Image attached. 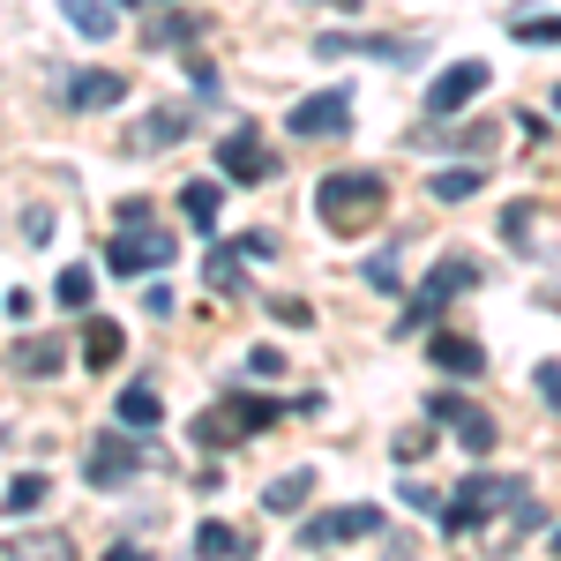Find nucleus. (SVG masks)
I'll return each mask as SVG.
<instances>
[{
    "label": "nucleus",
    "mask_w": 561,
    "mask_h": 561,
    "mask_svg": "<svg viewBox=\"0 0 561 561\" xmlns=\"http://www.w3.org/2000/svg\"><path fill=\"white\" fill-rule=\"evenodd\" d=\"M359 277H367V285H375V293H397V285H404V277H397V248H382V255L367 262V270H359Z\"/></svg>",
    "instance_id": "31"
},
{
    "label": "nucleus",
    "mask_w": 561,
    "mask_h": 561,
    "mask_svg": "<svg viewBox=\"0 0 561 561\" xmlns=\"http://www.w3.org/2000/svg\"><path fill=\"white\" fill-rule=\"evenodd\" d=\"M554 113H561V90H554Z\"/></svg>",
    "instance_id": "42"
},
{
    "label": "nucleus",
    "mask_w": 561,
    "mask_h": 561,
    "mask_svg": "<svg viewBox=\"0 0 561 561\" xmlns=\"http://www.w3.org/2000/svg\"><path fill=\"white\" fill-rule=\"evenodd\" d=\"M531 203H510V210H502V240H510V248H531Z\"/></svg>",
    "instance_id": "30"
},
{
    "label": "nucleus",
    "mask_w": 561,
    "mask_h": 561,
    "mask_svg": "<svg viewBox=\"0 0 561 561\" xmlns=\"http://www.w3.org/2000/svg\"><path fill=\"white\" fill-rule=\"evenodd\" d=\"M217 165H225V180H240V187H262V180L277 173V158H270V150L255 142V128H232V135H225Z\"/></svg>",
    "instance_id": "12"
},
{
    "label": "nucleus",
    "mask_w": 561,
    "mask_h": 561,
    "mask_svg": "<svg viewBox=\"0 0 561 561\" xmlns=\"http://www.w3.org/2000/svg\"><path fill=\"white\" fill-rule=\"evenodd\" d=\"M382 210H389V187H382V173H330L322 187H314V217L330 225V232H367V225H382Z\"/></svg>",
    "instance_id": "2"
},
{
    "label": "nucleus",
    "mask_w": 561,
    "mask_h": 561,
    "mask_svg": "<svg viewBox=\"0 0 561 561\" xmlns=\"http://www.w3.org/2000/svg\"><path fill=\"white\" fill-rule=\"evenodd\" d=\"M314 53L322 60H345V53H375V60H420L427 53V38H314Z\"/></svg>",
    "instance_id": "17"
},
{
    "label": "nucleus",
    "mask_w": 561,
    "mask_h": 561,
    "mask_svg": "<svg viewBox=\"0 0 561 561\" xmlns=\"http://www.w3.org/2000/svg\"><path fill=\"white\" fill-rule=\"evenodd\" d=\"M486 83H494V76H486V60H449V68L427 83V113H465Z\"/></svg>",
    "instance_id": "10"
},
{
    "label": "nucleus",
    "mask_w": 561,
    "mask_h": 561,
    "mask_svg": "<svg viewBox=\"0 0 561 561\" xmlns=\"http://www.w3.org/2000/svg\"><path fill=\"white\" fill-rule=\"evenodd\" d=\"M248 375H285V352H277V345H255V352H248Z\"/></svg>",
    "instance_id": "36"
},
{
    "label": "nucleus",
    "mask_w": 561,
    "mask_h": 561,
    "mask_svg": "<svg viewBox=\"0 0 561 561\" xmlns=\"http://www.w3.org/2000/svg\"><path fill=\"white\" fill-rule=\"evenodd\" d=\"M173 255H180V240L158 225V217H142V225H121V232H113L105 270H113V277H150V270H165Z\"/></svg>",
    "instance_id": "5"
},
{
    "label": "nucleus",
    "mask_w": 561,
    "mask_h": 561,
    "mask_svg": "<svg viewBox=\"0 0 561 561\" xmlns=\"http://www.w3.org/2000/svg\"><path fill=\"white\" fill-rule=\"evenodd\" d=\"M142 38H150V45H187V38H195V23H187V15H165V23H150Z\"/></svg>",
    "instance_id": "32"
},
{
    "label": "nucleus",
    "mask_w": 561,
    "mask_h": 561,
    "mask_svg": "<svg viewBox=\"0 0 561 561\" xmlns=\"http://www.w3.org/2000/svg\"><path fill=\"white\" fill-rule=\"evenodd\" d=\"M531 524H539V510H531V502L502 510V517H486V531H479V561H502V554L524 539V531H531Z\"/></svg>",
    "instance_id": "16"
},
{
    "label": "nucleus",
    "mask_w": 561,
    "mask_h": 561,
    "mask_svg": "<svg viewBox=\"0 0 561 561\" xmlns=\"http://www.w3.org/2000/svg\"><path fill=\"white\" fill-rule=\"evenodd\" d=\"M479 180H486V165H457V173H434L427 195L434 203H465V195H479Z\"/></svg>",
    "instance_id": "26"
},
{
    "label": "nucleus",
    "mask_w": 561,
    "mask_h": 561,
    "mask_svg": "<svg viewBox=\"0 0 561 561\" xmlns=\"http://www.w3.org/2000/svg\"><path fill=\"white\" fill-rule=\"evenodd\" d=\"M524 45H561V15H531V23H517Z\"/></svg>",
    "instance_id": "33"
},
{
    "label": "nucleus",
    "mask_w": 561,
    "mask_h": 561,
    "mask_svg": "<svg viewBox=\"0 0 561 561\" xmlns=\"http://www.w3.org/2000/svg\"><path fill=\"white\" fill-rule=\"evenodd\" d=\"M203 277H210V293H240L248 285V248H210Z\"/></svg>",
    "instance_id": "22"
},
{
    "label": "nucleus",
    "mask_w": 561,
    "mask_h": 561,
    "mask_svg": "<svg viewBox=\"0 0 561 561\" xmlns=\"http://www.w3.org/2000/svg\"><path fill=\"white\" fill-rule=\"evenodd\" d=\"M404 502H412L420 517H442V494H434L427 479H404Z\"/></svg>",
    "instance_id": "35"
},
{
    "label": "nucleus",
    "mask_w": 561,
    "mask_h": 561,
    "mask_svg": "<svg viewBox=\"0 0 561 561\" xmlns=\"http://www.w3.org/2000/svg\"><path fill=\"white\" fill-rule=\"evenodd\" d=\"M420 457H434V427H427V420L397 434V465H420Z\"/></svg>",
    "instance_id": "29"
},
{
    "label": "nucleus",
    "mask_w": 561,
    "mask_h": 561,
    "mask_svg": "<svg viewBox=\"0 0 561 561\" xmlns=\"http://www.w3.org/2000/svg\"><path fill=\"white\" fill-rule=\"evenodd\" d=\"M517 502H531V479L524 472H472V479H457L449 494H442V531L449 539H465L472 524H486V517H502V510H517Z\"/></svg>",
    "instance_id": "1"
},
{
    "label": "nucleus",
    "mask_w": 561,
    "mask_h": 561,
    "mask_svg": "<svg viewBox=\"0 0 561 561\" xmlns=\"http://www.w3.org/2000/svg\"><path fill=\"white\" fill-rule=\"evenodd\" d=\"M307 502H314V472H307V465L262 486V510H270V517H293V510H307Z\"/></svg>",
    "instance_id": "20"
},
{
    "label": "nucleus",
    "mask_w": 561,
    "mask_h": 561,
    "mask_svg": "<svg viewBox=\"0 0 561 561\" xmlns=\"http://www.w3.org/2000/svg\"><path fill=\"white\" fill-rule=\"evenodd\" d=\"M180 210H187L195 232H217V180H187L180 187Z\"/></svg>",
    "instance_id": "24"
},
{
    "label": "nucleus",
    "mask_w": 561,
    "mask_h": 561,
    "mask_svg": "<svg viewBox=\"0 0 561 561\" xmlns=\"http://www.w3.org/2000/svg\"><path fill=\"white\" fill-rule=\"evenodd\" d=\"M105 561H150V554H142V547H113Z\"/></svg>",
    "instance_id": "39"
},
{
    "label": "nucleus",
    "mask_w": 561,
    "mask_h": 561,
    "mask_svg": "<svg viewBox=\"0 0 561 561\" xmlns=\"http://www.w3.org/2000/svg\"><path fill=\"white\" fill-rule=\"evenodd\" d=\"M352 128V90H314V98H300L293 105V135L300 142H330V135Z\"/></svg>",
    "instance_id": "9"
},
{
    "label": "nucleus",
    "mask_w": 561,
    "mask_h": 561,
    "mask_svg": "<svg viewBox=\"0 0 561 561\" xmlns=\"http://www.w3.org/2000/svg\"><path fill=\"white\" fill-rule=\"evenodd\" d=\"M45 494H53V486H45V472H23L15 486H8V502H0V510H8V517H23V510H38Z\"/></svg>",
    "instance_id": "28"
},
{
    "label": "nucleus",
    "mask_w": 561,
    "mask_h": 561,
    "mask_svg": "<svg viewBox=\"0 0 561 561\" xmlns=\"http://www.w3.org/2000/svg\"><path fill=\"white\" fill-rule=\"evenodd\" d=\"M187 128H195V113H180V105L150 113V121H135V128H128V158H150V150H165V142H187Z\"/></svg>",
    "instance_id": "14"
},
{
    "label": "nucleus",
    "mask_w": 561,
    "mask_h": 561,
    "mask_svg": "<svg viewBox=\"0 0 561 561\" xmlns=\"http://www.w3.org/2000/svg\"><path fill=\"white\" fill-rule=\"evenodd\" d=\"M113 420H121V427H135V434H150L158 420H165V397H158L150 382H128L121 397H113Z\"/></svg>",
    "instance_id": "18"
},
{
    "label": "nucleus",
    "mask_w": 561,
    "mask_h": 561,
    "mask_svg": "<svg viewBox=\"0 0 561 561\" xmlns=\"http://www.w3.org/2000/svg\"><path fill=\"white\" fill-rule=\"evenodd\" d=\"M90 293H98V277H90V270H60V277H53V300L68 307V314H83Z\"/></svg>",
    "instance_id": "27"
},
{
    "label": "nucleus",
    "mask_w": 561,
    "mask_h": 561,
    "mask_svg": "<svg viewBox=\"0 0 561 561\" xmlns=\"http://www.w3.org/2000/svg\"><path fill=\"white\" fill-rule=\"evenodd\" d=\"M427 412L442 420V427H457V442H465L472 457H486V449L502 442V427H494V420L479 412L472 397H457V389H434V397H427Z\"/></svg>",
    "instance_id": "7"
},
{
    "label": "nucleus",
    "mask_w": 561,
    "mask_h": 561,
    "mask_svg": "<svg viewBox=\"0 0 561 561\" xmlns=\"http://www.w3.org/2000/svg\"><path fill=\"white\" fill-rule=\"evenodd\" d=\"M367 531H382V510L375 502H345V510H322V517L300 524L307 547H345V539H367Z\"/></svg>",
    "instance_id": "8"
},
{
    "label": "nucleus",
    "mask_w": 561,
    "mask_h": 561,
    "mask_svg": "<svg viewBox=\"0 0 561 561\" xmlns=\"http://www.w3.org/2000/svg\"><path fill=\"white\" fill-rule=\"evenodd\" d=\"M427 359L442 367V375H486V345H479V337H465V330H434V337H427Z\"/></svg>",
    "instance_id": "13"
},
{
    "label": "nucleus",
    "mask_w": 561,
    "mask_h": 561,
    "mask_svg": "<svg viewBox=\"0 0 561 561\" xmlns=\"http://www.w3.org/2000/svg\"><path fill=\"white\" fill-rule=\"evenodd\" d=\"M0 561H76V539L68 531H8Z\"/></svg>",
    "instance_id": "15"
},
{
    "label": "nucleus",
    "mask_w": 561,
    "mask_h": 561,
    "mask_svg": "<svg viewBox=\"0 0 561 561\" xmlns=\"http://www.w3.org/2000/svg\"><path fill=\"white\" fill-rule=\"evenodd\" d=\"M322 8H359V0H322Z\"/></svg>",
    "instance_id": "40"
},
{
    "label": "nucleus",
    "mask_w": 561,
    "mask_h": 561,
    "mask_svg": "<svg viewBox=\"0 0 561 561\" xmlns=\"http://www.w3.org/2000/svg\"><path fill=\"white\" fill-rule=\"evenodd\" d=\"M531 382H539V397L561 412V359H539V367H531Z\"/></svg>",
    "instance_id": "34"
},
{
    "label": "nucleus",
    "mask_w": 561,
    "mask_h": 561,
    "mask_svg": "<svg viewBox=\"0 0 561 561\" xmlns=\"http://www.w3.org/2000/svg\"><path fill=\"white\" fill-rule=\"evenodd\" d=\"M285 412H322V397H277V404H262V397H225L217 412L195 420V442H203V449H225V442L262 434L270 420H285Z\"/></svg>",
    "instance_id": "3"
},
{
    "label": "nucleus",
    "mask_w": 561,
    "mask_h": 561,
    "mask_svg": "<svg viewBox=\"0 0 561 561\" xmlns=\"http://www.w3.org/2000/svg\"><path fill=\"white\" fill-rule=\"evenodd\" d=\"M150 457H158V449H150V442H135V434H98V442L83 449V479L113 494V486H128Z\"/></svg>",
    "instance_id": "6"
},
{
    "label": "nucleus",
    "mask_w": 561,
    "mask_h": 561,
    "mask_svg": "<svg viewBox=\"0 0 561 561\" xmlns=\"http://www.w3.org/2000/svg\"><path fill=\"white\" fill-rule=\"evenodd\" d=\"M60 15H68L83 38H113V31H121V15H113L105 0H60Z\"/></svg>",
    "instance_id": "23"
},
{
    "label": "nucleus",
    "mask_w": 561,
    "mask_h": 561,
    "mask_svg": "<svg viewBox=\"0 0 561 561\" xmlns=\"http://www.w3.org/2000/svg\"><path fill=\"white\" fill-rule=\"evenodd\" d=\"M277 322H300V330H307V322H314V307H307V300H277Z\"/></svg>",
    "instance_id": "37"
},
{
    "label": "nucleus",
    "mask_w": 561,
    "mask_h": 561,
    "mask_svg": "<svg viewBox=\"0 0 561 561\" xmlns=\"http://www.w3.org/2000/svg\"><path fill=\"white\" fill-rule=\"evenodd\" d=\"M382 561H420V554H412V539H389V554Z\"/></svg>",
    "instance_id": "38"
},
{
    "label": "nucleus",
    "mask_w": 561,
    "mask_h": 561,
    "mask_svg": "<svg viewBox=\"0 0 561 561\" xmlns=\"http://www.w3.org/2000/svg\"><path fill=\"white\" fill-rule=\"evenodd\" d=\"M60 359H68L60 337H23L15 345V375H60Z\"/></svg>",
    "instance_id": "25"
},
{
    "label": "nucleus",
    "mask_w": 561,
    "mask_h": 561,
    "mask_svg": "<svg viewBox=\"0 0 561 561\" xmlns=\"http://www.w3.org/2000/svg\"><path fill=\"white\" fill-rule=\"evenodd\" d=\"M121 352H128V337H121V322L90 314V322H83V367H98V375H105V367H113Z\"/></svg>",
    "instance_id": "21"
},
{
    "label": "nucleus",
    "mask_w": 561,
    "mask_h": 561,
    "mask_svg": "<svg viewBox=\"0 0 561 561\" xmlns=\"http://www.w3.org/2000/svg\"><path fill=\"white\" fill-rule=\"evenodd\" d=\"M195 554H203V561H255V539L210 517V524H195Z\"/></svg>",
    "instance_id": "19"
},
{
    "label": "nucleus",
    "mask_w": 561,
    "mask_h": 561,
    "mask_svg": "<svg viewBox=\"0 0 561 561\" xmlns=\"http://www.w3.org/2000/svg\"><path fill=\"white\" fill-rule=\"evenodd\" d=\"M472 285H479V262H472V255H442V262H434V277L412 293V307L397 314V337H420V330H434V322H442V307L457 300V293H472Z\"/></svg>",
    "instance_id": "4"
},
{
    "label": "nucleus",
    "mask_w": 561,
    "mask_h": 561,
    "mask_svg": "<svg viewBox=\"0 0 561 561\" xmlns=\"http://www.w3.org/2000/svg\"><path fill=\"white\" fill-rule=\"evenodd\" d=\"M60 98H68V113H105L128 98V83L113 68H76V76H60Z\"/></svg>",
    "instance_id": "11"
},
{
    "label": "nucleus",
    "mask_w": 561,
    "mask_h": 561,
    "mask_svg": "<svg viewBox=\"0 0 561 561\" xmlns=\"http://www.w3.org/2000/svg\"><path fill=\"white\" fill-rule=\"evenodd\" d=\"M554 554H561V524H554Z\"/></svg>",
    "instance_id": "41"
}]
</instances>
